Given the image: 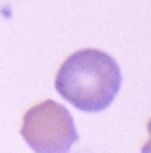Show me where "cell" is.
Listing matches in <instances>:
<instances>
[{
  "label": "cell",
  "mask_w": 151,
  "mask_h": 153,
  "mask_svg": "<svg viewBox=\"0 0 151 153\" xmlns=\"http://www.w3.org/2000/svg\"><path fill=\"white\" fill-rule=\"evenodd\" d=\"M120 85L122 72L116 60L97 49L72 52L54 78L58 95L83 112H101L109 108Z\"/></svg>",
  "instance_id": "6da1fadb"
},
{
  "label": "cell",
  "mask_w": 151,
  "mask_h": 153,
  "mask_svg": "<svg viewBox=\"0 0 151 153\" xmlns=\"http://www.w3.org/2000/svg\"><path fill=\"white\" fill-rule=\"evenodd\" d=\"M21 138L37 153H64L78 142L74 118L64 105L41 101L29 108L21 120Z\"/></svg>",
  "instance_id": "7a4b0ae2"
}]
</instances>
